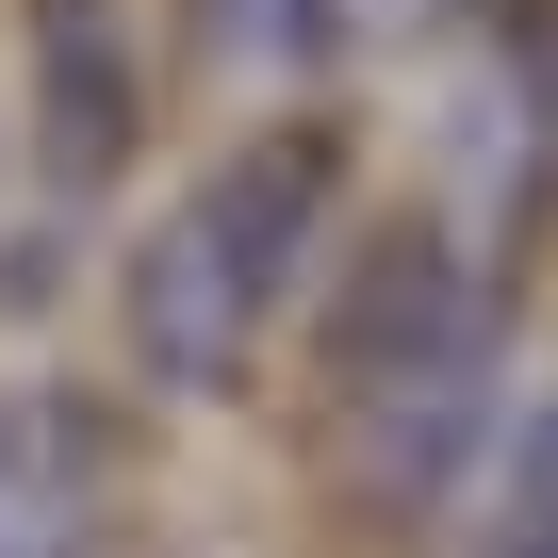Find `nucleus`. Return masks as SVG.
<instances>
[{"label": "nucleus", "instance_id": "7ed1b4c3", "mask_svg": "<svg viewBox=\"0 0 558 558\" xmlns=\"http://www.w3.org/2000/svg\"><path fill=\"white\" fill-rule=\"evenodd\" d=\"M132 116H148L132 17H116V0H34V148H50L66 197L132 165Z\"/></svg>", "mask_w": 558, "mask_h": 558}, {"label": "nucleus", "instance_id": "0eeeda50", "mask_svg": "<svg viewBox=\"0 0 558 558\" xmlns=\"http://www.w3.org/2000/svg\"><path fill=\"white\" fill-rule=\"evenodd\" d=\"M378 17H460V0H378Z\"/></svg>", "mask_w": 558, "mask_h": 558}, {"label": "nucleus", "instance_id": "39448f33", "mask_svg": "<svg viewBox=\"0 0 558 558\" xmlns=\"http://www.w3.org/2000/svg\"><path fill=\"white\" fill-rule=\"evenodd\" d=\"M214 34H230V50H313L329 0H214Z\"/></svg>", "mask_w": 558, "mask_h": 558}, {"label": "nucleus", "instance_id": "f257e3e1", "mask_svg": "<svg viewBox=\"0 0 558 558\" xmlns=\"http://www.w3.org/2000/svg\"><path fill=\"white\" fill-rule=\"evenodd\" d=\"M329 132H246L148 246H132V362L165 378V395H230L246 362H263V329H279V279L313 263V230H329Z\"/></svg>", "mask_w": 558, "mask_h": 558}, {"label": "nucleus", "instance_id": "f03ea898", "mask_svg": "<svg viewBox=\"0 0 558 558\" xmlns=\"http://www.w3.org/2000/svg\"><path fill=\"white\" fill-rule=\"evenodd\" d=\"M476 378H493V279L444 246V230H378L362 279L329 296V395L362 427V476L411 509L460 427H476Z\"/></svg>", "mask_w": 558, "mask_h": 558}, {"label": "nucleus", "instance_id": "20e7f679", "mask_svg": "<svg viewBox=\"0 0 558 558\" xmlns=\"http://www.w3.org/2000/svg\"><path fill=\"white\" fill-rule=\"evenodd\" d=\"M0 558H99V509H83V444L34 411H0Z\"/></svg>", "mask_w": 558, "mask_h": 558}, {"label": "nucleus", "instance_id": "423d86ee", "mask_svg": "<svg viewBox=\"0 0 558 558\" xmlns=\"http://www.w3.org/2000/svg\"><path fill=\"white\" fill-rule=\"evenodd\" d=\"M509 558H558V509H542V525H525V542H509Z\"/></svg>", "mask_w": 558, "mask_h": 558}]
</instances>
